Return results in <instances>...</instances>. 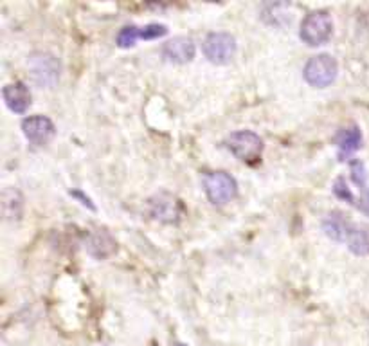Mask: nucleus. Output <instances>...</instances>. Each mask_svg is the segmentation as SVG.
<instances>
[{
	"label": "nucleus",
	"mask_w": 369,
	"mask_h": 346,
	"mask_svg": "<svg viewBox=\"0 0 369 346\" xmlns=\"http://www.w3.org/2000/svg\"><path fill=\"white\" fill-rule=\"evenodd\" d=\"M2 96H4V102L8 105V109L15 114H23L28 112L29 105H31V92L23 83H9L2 90Z\"/></svg>",
	"instance_id": "nucleus-10"
},
{
	"label": "nucleus",
	"mask_w": 369,
	"mask_h": 346,
	"mask_svg": "<svg viewBox=\"0 0 369 346\" xmlns=\"http://www.w3.org/2000/svg\"><path fill=\"white\" fill-rule=\"evenodd\" d=\"M148 211L155 220L164 224H177L182 217V204L167 193H160L148 202Z\"/></svg>",
	"instance_id": "nucleus-7"
},
{
	"label": "nucleus",
	"mask_w": 369,
	"mask_h": 346,
	"mask_svg": "<svg viewBox=\"0 0 369 346\" xmlns=\"http://www.w3.org/2000/svg\"><path fill=\"white\" fill-rule=\"evenodd\" d=\"M338 72L337 60L331 55H317L312 56L310 60L304 65V80L310 83L312 87H317V89H324V87H330L335 82Z\"/></svg>",
	"instance_id": "nucleus-3"
},
{
	"label": "nucleus",
	"mask_w": 369,
	"mask_h": 346,
	"mask_svg": "<svg viewBox=\"0 0 369 346\" xmlns=\"http://www.w3.org/2000/svg\"><path fill=\"white\" fill-rule=\"evenodd\" d=\"M35 83L42 89H53L58 83L62 65L56 56L49 53H35L28 62Z\"/></svg>",
	"instance_id": "nucleus-4"
},
{
	"label": "nucleus",
	"mask_w": 369,
	"mask_h": 346,
	"mask_svg": "<svg viewBox=\"0 0 369 346\" xmlns=\"http://www.w3.org/2000/svg\"><path fill=\"white\" fill-rule=\"evenodd\" d=\"M331 33H334V20L328 15V11H312L301 22L299 38L307 45L317 47L326 43Z\"/></svg>",
	"instance_id": "nucleus-1"
},
{
	"label": "nucleus",
	"mask_w": 369,
	"mask_h": 346,
	"mask_svg": "<svg viewBox=\"0 0 369 346\" xmlns=\"http://www.w3.org/2000/svg\"><path fill=\"white\" fill-rule=\"evenodd\" d=\"M23 199L20 191L16 190H4L2 193V211L8 220H18L22 217Z\"/></svg>",
	"instance_id": "nucleus-15"
},
{
	"label": "nucleus",
	"mask_w": 369,
	"mask_h": 346,
	"mask_svg": "<svg viewBox=\"0 0 369 346\" xmlns=\"http://www.w3.org/2000/svg\"><path fill=\"white\" fill-rule=\"evenodd\" d=\"M204 191L214 206H224L238 195V183L226 171H211L204 175Z\"/></svg>",
	"instance_id": "nucleus-2"
},
{
	"label": "nucleus",
	"mask_w": 369,
	"mask_h": 346,
	"mask_svg": "<svg viewBox=\"0 0 369 346\" xmlns=\"http://www.w3.org/2000/svg\"><path fill=\"white\" fill-rule=\"evenodd\" d=\"M164 35H167V28L164 23H150L146 28H141L139 38L141 40H155L163 38Z\"/></svg>",
	"instance_id": "nucleus-18"
},
{
	"label": "nucleus",
	"mask_w": 369,
	"mask_h": 346,
	"mask_svg": "<svg viewBox=\"0 0 369 346\" xmlns=\"http://www.w3.org/2000/svg\"><path fill=\"white\" fill-rule=\"evenodd\" d=\"M22 132L33 144H47L55 137L56 129L49 117L45 116H31L22 121Z\"/></svg>",
	"instance_id": "nucleus-8"
},
{
	"label": "nucleus",
	"mask_w": 369,
	"mask_h": 346,
	"mask_svg": "<svg viewBox=\"0 0 369 346\" xmlns=\"http://www.w3.org/2000/svg\"><path fill=\"white\" fill-rule=\"evenodd\" d=\"M358 207H360V210L364 211V213L369 215V191H365V193H364V199L360 200Z\"/></svg>",
	"instance_id": "nucleus-22"
},
{
	"label": "nucleus",
	"mask_w": 369,
	"mask_h": 346,
	"mask_svg": "<svg viewBox=\"0 0 369 346\" xmlns=\"http://www.w3.org/2000/svg\"><path fill=\"white\" fill-rule=\"evenodd\" d=\"M351 222H348L346 218L342 217V213H330L323 222V231L328 238L335 242H344L346 240L348 229H350Z\"/></svg>",
	"instance_id": "nucleus-14"
},
{
	"label": "nucleus",
	"mask_w": 369,
	"mask_h": 346,
	"mask_svg": "<svg viewBox=\"0 0 369 346\" xmlns=\"http://www.w3.org/2000/svg\"><path fill=\"white\" fill-rule=\"evenodd\" d=\"M334 193L337 195L338 199H342V200H346V202H350V204H353V193H351V190L350 188H348V184H346V180L342 179H337L335 180V184H334Z\"/></svg>",
	"instance_id": "nucleus-19"
},
{
	"label": "nucleus",
	"mask_w": 369,
	"mask_h": 346,
	"mask_svg": "<svg viewBox=\"0 0 369 346\" xmlns=\"http://www.w3.org/2000/svg\"><path fill=\"white\" fill-rule=\"evenodd\" d=\"M227 148L243 163H256L263 152V139L250 130H240L227 137Z\"/></svg>",
	"instance_id": "nucleus-5"
},
{
	"label": "nucleus",
	"mask_w": 369,
	"mask_h": 346,
	"mask_svg": "<svg viewBox=\"0 0 369 346\" xmlns=\"http://www.w3.org/2000/svg\"><path fill=\"white\" fill-rule=\"evenodd\" d=\"M344 242L348 244L351 253L357 254V256H365V254H369V227L351 224Z\"/></svg>",
	"instance_id": "nucleus-13"
},
{
	"label": "nucleus",
	"mask_w": 369,
	"mask_h": 346,
	"mask_svg": "<svg viewBox=\"0 0 369 346\" xmlns=\"http://www.w3.org/2000/svg\"><path fill=\"white\" fill-rule=\"evenodd\" d=\"M204 55L211 63L226 65L236 55V38L229 33H211L204 40Z\"/></svg>",
	"instance_id": "nucleus-6"
},
{
	"label": "nucleus",
	"mask_w": 369,
	"mask_h": 346,
	"mask_svg": "<svg viewBox=\"0 0 369 346\" xmlns=\"http://www.w3.org/2000/svg\"><path fill=\"white\" fill-rule=\"evenodd\" d=\"M177 346H184V345H177Z\"/></svg>",
	"instance_id": "nucleus-23"
},
{
	"label": "nucleus",
	"mask_w": 369,
	"mask_h": 346,
	"mask_svg": "<svg viewBox=\"0 0 369 346\" xmlns=\"http://www.w3.org/2000/svg\"><path fill=\"white\" fill-rule=\"evenodd\" d=\"M351 177H353L355 184H358L360 188L365 184L368 173H365V168L360 161H353V163H351Z\"/></svg>",
	"instance_id": "nucleus-20"
},
{
	"label": "nucleus",
	"mask_w": 369,
	"mask_h": 346,
	"mask_svg": "<svg viewBox=\"0 0 369 346\" xmlns=\"http://www.w3.org/2000/svg\"><path fill=\"white\" fill-rule=\"evenodd\" d=\"M70 195H72V197H76V199L82 200V204H85V206H89L90 210H94V204L90 202L89 197H85V195H83L82 191H70Z\"/></svg>",
	"instance_id": "nucleus-21"
},
{
	"label": "nucleus",
	"mask_w": 369,
	"mask_h": 346,
	"mask_svg": "<svg viewBox=\"0 0 369 346\" xmlns=\"http://www.w3.org/2000/svg\"><path fill=\"white\" fill-rule=\"evenodd\" d=\"M261 18L267 23H270V26L281 28L285 23L292 22V13L287 4H268L263 9V13H261Z\"/></svg>",
	"instance_id": "nucleus-16"
},
{
	"label": "nucleus",
	"mask_w": 369,
	"mask_h": 346,
	"mask_svg": "<svg viewBox=\"0 0 369 346\" xmlns=\"http://www.w3.org/2000/svg\"><path fill=\"white\" fill-rule=\"evenodd\" d=\"M139 31L141 29L136 28V26H125V28L119 31V35H117V45L123 47V49L136 45L137 40H141Z\"/></svg>",
	"instance_id": "nucleus-17"
},
{
	"label": "nucleus",
	"mask_w": 369,
	"mask_h": 346,
	"mask_svg": "<svg viewBox=\"0 0 369 346\" xmlns=\"http://www.w3.org/2000/svg\"><path fill=\"white\" fill-rule=\"evenodd\" d=\"M85 249L89 251L90 256L97 258V260H105L116 251V240L106 231H94L87 237Z\"/></svg>",
	"instance_id": "nucleus-11"
},
{
	"label": "nucleus",
	"mask_w": 369,
	"mask_h": 346,
	"mask_svg": "<svg viewBox=\"0 0 369 346\" xmlns=\"http://www.w3.org/2000/svg\"><path fill=\"white\" fill-rule=\"evenodd\" d=\"M163 58L171 63H187L194 58V42L187 36H177L163 45Z\"/></svg>",
	"instance_id": "nucleus-9"
},
{
	"label": "nucleus",
	"mask_w": 369,
	"mask_h": 346,
	"mask_svg": "<svg viewBox=\"0 0 369 346\" xmlns=\"http://www.w3.org/2000/svg\"><path fill=\"white\" fill-rule=\"evenodd\" d=\"M335 143L338 146V157L344 161V157H350L351 153H355L360 148L362 144V134L358 130V126H348V129H342L341 132L335 137Z\"/></svg>",
	"instance_id": "nucleus-12"
}]
</instances>
